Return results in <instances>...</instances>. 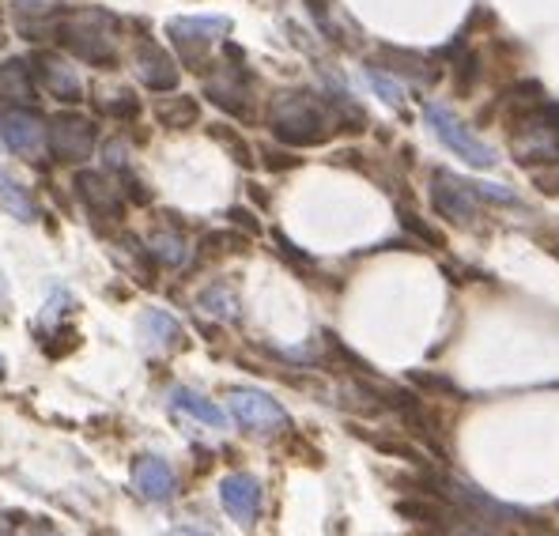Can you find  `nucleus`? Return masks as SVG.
<instances>
[{
    "mask_svg": "<svg viewBox=\"0 0 559 536\" xmlns=\"http://www.w3.org/2000/svg\"><path fill=\"white\" fill-rule=\"evenodd\" d=\"M273 133L292 147H314L325 144L336 129V110L314 91H284L273 103Z\"/></svg>",
    "mask_w": 559,
    "mask_h": 536,
    "instance_id": "1",
    "label": "nucleus"
},
{
    "mask_svg": "<svg viewBox=\"0 0 559 536\" xmlns=\"http://www.w3.org/2000/svg\"><path fill=\"white\" fill-rule=\"evenodd\" d=\"M424 121H427V129H431V133L457 155V159L468 163V167L491 170L499 163L496 152H491V147L484 144V140L476 136L454 110H447L442 103H424Z\"/></svg>",
    "mask_w": 559,
    "mask_h": 536,
    "instance_id": "2",
    "label": "nucleus"
},
{
    "mask_svg": "<svg viewBox=\"0 0 559 536\" xmlns=\"http://www.w3.org/2000/svg\"><path fill=\"white\" fill-rule=\"evenodd\" d=\"M61 38L72 53L84 57V61H92V64H110L114 57H118V38H114L106 15H98V12L69 15V20L61 23Z\"/></svg>",
    "mask_w": 559,
    "mask_h": 536,
    "instance_id": "3",
    "label": "nucleus"
},
{
    "mask_svg": "<svg viewBox=\"0 0 559 536\" xmlns=\"http://www.w3.org/2000/svg\"><path fill=\"white\" fill-rule=\"evenodd\" d=\"M431 204L442 219L457 227H468L480 216V196H476L473 181L454 178L450 170H435L431 175Z\"/></svg>",
    "mask_w": 559,
    "mask_h": 536,
    "instance_id": "4",
    "label": "nucleus"
},
{
    "mask_svg": "<svg viewBox=\"0 0 559 536\" xmlns=\"http://www.w3.org/2000/svg\"><path fill=\"white\" fill-rule=\"evenodd\" d=\"M231 416L253 434H276V431H284V427H292V416L284 412V404L258 390H235Z\"/></svg>",
    "mask_w": 559,
    "mask_h": 536,
    "instance_id": "5",
    "label": "nucleus"
},
{
    "mask_svg": "<svg viewBox=\"0 0 559 536\" xmlns=\"http://www.w3.org/2000/svg\"><path fill=\"white\" fill-rule=\"evenodd\" d=\"M511 133V147L522 167H537V163H556L559 159V129L540 126V121L518 118Z\"/></svg>",
    "mask_w": 559,
    "mask_h": 536,
    "instance_id": "6",
    "label": "nucleus"
},
{
    "mask_svg": "<svg viewBox=\"0 0 559 536\" xmlns=\"http://www.w3.org/2000/svg\"><path fill=\"white\" fill-rule=\"evenodd\" d=\"M219 502H224V510L235 517L242 529H250L253 522H258L261 514V484L258 476L250 473H235V476H224V484H219Z\"/></svg>",
    "mask_w": 559,
    "mask_h": 536,
    "instance_id": "7",
    "label": "nucleus"
},
{
    "mask_svg": "<svg viewBox=\"0 0 559 536\" xmlns=\"http://www.w3.org/2000/svg\"><path fill=\"white\" fill-rule=\"evenodd\" d=\"M49 140H53V152L57 159L64 163H80V159H92L95 152V126L87 118H76V114H64V118L53 121V133H49Z\"/></svg>",
    "mask_w": 559,
    "mask_h": 536,
    "instance_id": "8",
    "label": "nucleus"
},
{
    "mask_svg": "<svg viewBox=\"0 0 559 536\" xmlns=\"http://www.w3.org/2000/svg\"><path fill=\"white\" fill-rule=\"evenodd\" d=\"M133 488L144 495L147 502H167L175 499V468L167 465L163 457H155V453H144V457H136L133 465Z\"/></svg>",
    "mask_w": 559,
    "mask_h": 536,
    "instance_id": "9",
    "label": "nucleus"
},
{
    "mask_svg": "<svg viewBox=\"0 0 559 536\" xmlns=\"http://www.w3.org/2000/svg\"><path fill=\"white\" fill-rule=\"evenodd\" d=\"M0 140L12 147L15 155H38L46 147V126L35 118V114H4L0 118Z\"/></svg>",
    "mask_w": 559,
    "mask_h": 536,
    "instance_id": "10",
    "label": "nucleus"
},
{
    "mask_svg": "<svg viewBox=\"0 0 559 536\" xmlns=\"http://www.w3.org/2000/svg\"><path fill=\"white\" fill-rule=\"evenodd\" d=\"M136 72L152 91H170L178 84V69H175V61H170V53L152 43H144L136 49Z\"/></svg>",
    "mask_w": 559,
    "mask_h": 536,
    "instance_id": "11",
    "label": "nucleus"
},
{
    "mask_svg": "<svg viewBox=\"0 0 559 536\" xmlns=\"http://www.w3.org/2000/svg\"><path fill=\"white\" fill-rule=\"evenodd\" d=\"M170 38L182 46L193 43H216L219 35L231 31V20L227 15H186V20H170Z\"/></svg>",
    "mask_w": 559,
    "mask_h": 536,
    "instance_id": "12",
    "label": "nucleus"
},
{
    "mask_svg": "<svg viewBox=\"0 0 559 536\" xmlns=\"http://www.w3.org/2000/svg\"><path fill=\"white\" fill-rule=\"evenodd\" d=\"M76 189L95 216H118L121 212V186H114L106 175H92V170H84V175L76 178Z\"/></svg>",
    "mask_w": 559,
    "mask_h": 536,
    "instance_id": "13",
    "label": "nucleus"
},
{
    "mask_svg": "<svg viewBox=\"0 0 559 536\" xmlns=\"http://www.w3.org/2000/svg\"><path fill=\"white\" fill-rule=\"evenodd\" d=\"M140 341L155 356V352H167L182 341V325L167 310H144L140 313Z\"/></svg>",
    "mask_w": 559,
    "mask_h": 536,
    "instance_id": "14",
    "label": "nucleus"
},
{
    "mask_svg": "<svg viewBox=\"0 0 559 536\" xmlns=\"http://www.w3.org/2000/svg\"><path fill=\"white\" fill-rule=\"evenodd\" d=\"M38 76H43V84L49 95H57V98H69V103H76L80 95H84V84H80V76L72 72V64H64L61 57H53V53H43L38 57Z\"/></svg>",
    "mask_w": 559,
    "mask_h": 536,
    "instance_id": "15",
    "label": "nucleus"
},
{
    "mask_svg": "<svg viewBox=\"0 0 559 536\" xmlns=\"http://www.w3.org/2000/svg\"><path fill=\"white\" fill-rule=\"evenodd\" d=\"M170 408L186 412V416H193L197 424L212 427V431H224L227 427V412L219 408V404H212V397H201V393L186 390V385H178V390L170 393Z\"/></svg>",
    "mask_w": 559,
    "mask_h": 536,
    "instance_id": "16",
    "label": "nucleus"
},
{
    "mask_svg": "<svg viewBox=\"0 0 559 536\" xmlns=\"http://www.w3.org/2000/svg\"><path fill=\"white\" fill-rule=\"evenodd\" d=\"M35 98V80H31V64L20 57H8L0 64V103L27 106Z\"/></svg>",
    "mask_w": 559,
    "mask_h": 536,
    "instance_id": "17",
    "label": "nucleus"
},
{
    "mask_svg": "<svg viewBox=\"0 0 559 536\" xmlns=\"http://www.w3.org/2000/svg\"><path fill=\"white\" fill-rule=\"evenodd\" d=\"M147 253L167 269H186L189 261H193V246H189V238H182L178 230H159V235H152L147 238Z\"/></svg>",
    "mask_w": 559,
    "mask_h": 536,
    "instance_id": "18",
    "label": "nucleus"
},
{
    "mask_svg": "<svg viewBox=\"0 0 559 536\" xmlns=\"http://www.w3.org/2000/svg\"><path fill=\"white\" fill-rule=\"evenodd\" d=\"M0 209L12 219H20V224H35L38 219V209H35V201H31V193L8 175V170H0Z\"/></svg>",
    "mask_w": 559,
    "mask_h": 536,
    "instance_id": "19",
    "label": "nucleus"
},
{
    "mask_svg": "<svg viewBox=\"0 0 559 536\" xmlns=\"http://www.w3.org/2000/svg\"><path fill=\"white\" fill-rule=\"evenodd\" d=\"M201 310L212 313L216 321H227V325H235V321L242 318V310H238V295L227 284H212L209 291L201 295Z\"/></svg>",
    "mask_w": 559,
    "mask_h": 536,
    "instance_id": "20",
    "label": "nucleus"
},
{
    "mask_svg": "<svg viewBox=\"0 0 559 536\" xmlns=\"http://www.w3.org/2000/svg\"><path fill=\"white\" fill-rule=\"evenodd\" d=\"M155 114H159L163 126L182 129V126H193V121H197V103H193V98L175 95V98H163V103L155 106Z\"/></svg>",
    "mask_w": 559,
    "mask_h": 536,
    "instance_id": "21",
    "label": "nucleus"
},
{
    "mask_svg": "<svg viewBox=\"0 0 559 536\" xmlns=\"http://www.w3.org/2000/svg\"><path fill=\"white\" fill-rule=\"evenodd\" d=\"M397 514L405 517V522H419V525H442L447 522V507H439V502H424V499H401Z\"/></svg>",
    "mask_w": 559,
    "mask_h": 536,
    "instance_id": "22",
    "label": "nucleus"
},
{
    "mask_svg": "<svg viewBox=\"0 0 559 536\" xmlns=\"http://www.w3.org/2000/svg\"><path fill=\"white\" fill-rule=\"evenodd\" d=\"M385 57H390V61H397V64H390V69L408 72V76L419 80V84H435V76H439V72H435V69H427V64L419 61L416 53H405V49H385Z\"/></svg>",
    "mask_w": 559,
    "mask_h": 536,
    "instance_id": "23",
    "label": "nucleus"
},
{
    "mask_svg": "<svg viewBox=\"0 0 559 536\" xmlns=\"http://www.w3.org/2000/svg\"><path fill=\"white\" fill-rule=\"evenodd\" d=\"M367 84L378 91V98H382V103L405 106V87H401L393 76H385V72H378V69H367Z\"/></svg>",
    "mask_w": 559,
    "mask_h": 536,
    "instance_id": "24",
    "label": "nucleus"
},
{
    "mask_svg": "<svg viewBox=\"0 0 559 536\" xmlns=\"http://www.w3.org/2000/svg\"><path fill=\"white\" fill-rule=\"evenodd\" d=\"M408 382L419 385V390H431V393H450V397H457V393H462L447 374H435V370H413V374H408Z\"/></svg>",
    "mask_w": 559,
    "mask_h": 536,
    "instance_id": "25",
    "label": "nucleus"
},
{
    "mask_svg": "<svg viewBox=\"0 0 559 536\" xmlns=\"http://www.w3.org/2000/svg\"><path fill=\"white\" fill-rule=\"evenodd\" d=\"M401 227H405V230H413V235L419 238V242H427V246H442V235H439V230H431V227H427L424 219L416 216V212L401 209Z\"/></svg>",
    "mask_w": 559,
    "mask_h": 536,
    "instance_id": "26",
    "label": "nucleus"
},
{
    "mask_svg": "<svg viewBox=\"0 0 559 536\" xmlns=\"http://www.w3.org/2000/svg\"><path fill=\"white\" fill-rule=\"evenodd\" d=\"M273 238H276V250H280V253H284V258H287V261H292V265H295V269H310V265H314V258H310V253H302V250H299V246H295V242H292V238H284V235H280V230H276V235H273Z\"/></svg>",
    "mask_w": 559,
    "mask_h": 536,
    "instance_id": "27",
    "label": "nucleus"
},
{
    "mask_svg": "<svg viewBox=\"0 0 559 536\" xmlns=\"http://www.w3.org/2000/svg\"><path fill=\"white\" fill-rule=\"evenodd\" d=\"M533 186L540 189V193H548V196H556L559 193V159L552 163V167H533Z\"/></svg>",
    "mask_w": 559,
    "mask_h": 536,
    "instance_id": "28",
    "label": "nucleus"
},
{
    "mask_svg": "<svg viewBox=\"0 0 559 536\" xmlns=\"http://www.w3.org/2000/svg\"><path fill=\"white\" fill-rule=\"evenodd\" d=\"M227 216H231V224L250 230V235H258V230H261V224H258V219H250V212H246V209H231Z\"/></svg>",
    "mask_w": 559,
    "mask_h": 536,
    "instance_id": "29",
    "label": "nucleus"
},
{
    "mask_svg": "<svg viewBox=\"0 0 559 536\" xmlns=\"http://www.w3.org/2000/svg\"><path fill=\"white\" fill-rule=\"evenodd\" d=\"M450 536H496V533H488V529H480V525H457Z\"/></svg>",
    "mask_w": 559,
    "mask_h": 536,
    "instance_id": "30",
    "label": "nucleus"
},
{
    "mask_svg": "<svg viewBox=\"0 0 559 536\" xmlns=\"http://www.w3.org/2000/svg\"><path fill=\"white\" fill-rule=\"evenodd\" d=\"M8 310V284H4V272H0V318H4Z\"/></svg>",
    "mask_w": 559,
    "mask_h": 536,
    "instance_id": "31",
    "label": "nucleus"
},
{
    "mask_svg": "<svg viewBox=\"0 0 559 536\" xmlns=\"http://www.w3.org/2000/svg\"><path fill=\"white\" fill-rule=\"evenodd\" d=\"M167 536H209V533H197V529H170Z\"/></svg>",
    "mask_w": 559,
    "mask_h": 536,
    "instance_id": "32",
    "label": "nucleus"
},
{
    "mask_svg": "<svg viewBox=\"0 0 559 536\" xmlns=\"http://www.w3.org/2000/svg\"><path fill=\"white\" fill-rule=\"evenodd\" d=\"M31 536H61V533H53V529H49V525H38V529L31 533Z\"/></svg>",
    "mask_w": 559,
    "mask_h": 536,
    "instance_id": "33",
    "label": "nucleus"
},
{
    "mask_svg": "<svg viewBox=\"0 0 559 536\" xmlns=\"http://www.w3.org/2000/svg\"><path fill=\"white\" fill-rule=\"evenodd\" d=\"M0 382H4V356H0Z\"/></svg>",
    "mask_w": 559,
    "mask_h": 536,
    "instance_id": "34",
    "label": "nucleus"
},
{
    "mask_svg": "<svg viewBox=\"0 0 559 536\" xmlns=\"http://www.w3.org/2000/svg\"><path fill=\"white\" fill-rule=\"evenodd\" d=\"M0 536H12V533H8V529H4V525H0Z\"/></svg>",
    "mask_w": 559,
    "mask_h": 536,
    "instance_id": "35",
    "label": "nucleus"
}]
</instances>
